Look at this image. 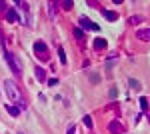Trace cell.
I'll return each instance as SVG.
<instances>
[{
  "mask_svg": "<svg viewBox=\"0 0 150 134\" xmlns=\"http://www.w3.org/2000/svg\"><path fill=\"white\" fill-rule=\"evenodd\" d=\"M4 88H6L8 98H10L20 110H24V108H26V102H24L22 94H20V90H18V86H16V82H14V80H6V82H4Z\"/></svg>",
  "mask_w": 150,
  "mask_h": 134,
  "instance_id": "obj_1",
  "label": "cell"
},
{
  "mask_svg": "<svg viewBox=\"0 0 150 134\" xmlns=\"http://www.w3.org/2000/svg\"><path fill=\"white\" fill-rule=\"evenodd\" d=\"M4 58H6V62H8V66H10L12 72H14L16 76H20V74H22V66H20L18 58L12 54V52H4Z\"/></svg>",
  "mask_w": 150,
  "mask_h": 134,
  "instance_id": "obj_2",
  "label": "cell"
},
{
  "mask_svg": "<svg viewBox=\"0 0 150 134\" xmlns=\"http://www.w3.org/2000/svg\"><path fill=\"white\" fill-rule=\"evenodd\" d=\"M34 54L38 56L40 60H48V48H46V44H44L42 40L34 42Z\"/></svg>",
  "mask_w": 150,
  "mask_h": 134,
  "instance_id": "obj_3",
  "label": "cell"
},
{
  "mask_svg": "<svg viewBox=\"0 0 150 134\" xmlns=\"http://www.w3.org/2000/svg\"><path fill=\"white\" fill-rule=\"evenodd\" d=\"M80 26L84 28V30H100V26H98V24H94L92 20H88L86 16H82V18H80Z\"/></svg>",
  "mask_w": 150,
  "mask_h": 134,
  "instance_id": "obj_4",
  "label": "cell"
},
{
  "mask_svg": "<svg viewBox=\"0 0 150 134\" xmlns=\"http://www.w3.org/2000/svg\"><path fill=\"white\" fill-rule=\"evenodd\" d=\"M108 130H110L112 134H120V132H124V126L118 122V120H112V122H110V126H108Z\"/></svg>",
  "mask_w": 150,
  "mask_h": 134,
  "instance_id": "obj_5",
  "label": "cell"
},
{
  "mask_svg": "<svg viewBox=\"0 0 150 134\" xmlns=\"http://www.w3.org/2000/svg\"><path fill=\"white\" fill-rule=\"evenodd\" d=\"M6 20H8V22H20L22 18L16 14V10H14V8H8V10H6Z\"/></svg>",
  "mask_w": 150,
  "mask_h": 134,
  "instance_id": "obj_6",
  "label": "cell"
},
{
  "mask_svg": "<svg viewBox=\"0 0 150 134\" xmlns=\"http://www.w3.org/2000/svg\"><path fill=\"white\" fill-rule=\"evenodd\" d=\"M136 38H138V40H146V42H150V28H146V30H138V32H136Z\"/></svg>",
  "mask_w": 150,
  "mask_h": 134,
  "instance_id": "obj_7",
  "label": "cell"
},
{
  "mask_svg": "<svg viewBox=\"0 0 150 134\" xmlns=\"http://www.w3.org/2000/svg\"><path fill=\"white\" fill-rule=\"evenodd\" d=\"M34 76H36V80L44 82V80H46V70H44V68H36V70H34Z\"/></svg>",
  "mask_w": 150,
  "mask_h": 134,
  "instance_id": "obj_8",
  "label": "cell"
},
{
  "mask_svg": "<svg viewBox=\"0 0 150 134\" xmlns=\"http://www.w3.org/2000/svg\"><path fill=\"white\" fill-rule=\"evenodd\" d=\"M102 14L106 16V20H110V22H114V20H118V14H116L114 10H102Z\"/></svg>",
  "mask_w": 150,
  "mask_h": 134,
  "instance_id": "obj_9",
  "label": "cell"
},
{
  "mask_svg": "<svg viewBox=\"0 0 150 134\" xmlns=\"http://www.w3.org/2000/svg\"><path fill=\"white\" fill-rule=\"evenodd\" d=\"M106 44H108V42H106L104 38H96V40H94V48H96V50H100V48H106Z\"/></svg>",
  "mask_w": 150,
  "mask_h": 134,
  "instance_id": "obj_10",
  "label": "cell"
},
{
  "mask_svg": "<svg viewBox=\"0 0 150 134\" xmlns=\"http://www.w3.org/2000/svg\"><path fill=\"white\" fill-rule=\"evenodd\" d=\"M128 84H130V88H134V90H142V84H140L138 80H134V78L128 80Z\"/></svg>",
  "mask_w": 150,
  "mask_h": 134,
  "instance_id": "obj_11",
  "label": "cell"
},
{
  "mask_svg": "<svg viewBox=\"0 0 150 134\" xmlns=\"http://www.w3.org/2000/svg\"><path fill=\"white\" fill-rule=\"evenodd\" d=\"M6 108H8V112H10V116H18V114H20V108H18V106H12V104H8Z\"/></svg>",
  "mask_w": 150,
  "mask_h": 134,
  "instance_id": "obj_12",
  "label": "cell"
},
{
  "mask_svg": "<svg viewBox=\"0 0 150 134\" xmlns=\"http://www.w3.org/2000/svg\"><path fill=\"white\" fill-rule=\"evenodd\" d=\"M58 56H60V62H62V64H66V54H64V48H62V46L58 48Z\"/></svg>",
  "mask_w": 150,
  "mask_h": 134,
  "instance_id": "obj_13",
  "label": "cell"
},
{
  "mask_svg": "<svg viewBox=\"0 0 150 134\" xmlns=\"http://www.w3.org/2000/svg\"><path fill=\"white\" fill-rule=\"evenodd\" d=\"M82 122H84L86 128H92V118H90V116H84V118H82Z\"/></svg>",
  "mask_w": 150,
  "mask_h": 134,
  "instance_id": "obj_14",
  "label": "cell"
},
{
  "mask_svg": "<svg viewBox=\"0 0 150 134\" xmlns=\"http://www.w3.org/2000/svg\"><path fill=\"white\" fill-rule=\"evenodd\" d=\"M140 108H142L144 112L148 110V100H146V98H140Z\"/></svg>",
  "mask_w": 150,
  "mask_h": 134,
  "instance_id": "obj_15",
  "label": "cell"
},
{
  "mask_svg": "<svg viewBox=\"0 0 150 134\" xmlns=\"http://www.w3.org/2000/svg\"><path fill=\"white\" fill-rule=\"evenodd\" d=\"M62 6H64V10H70L74 6V2H62Z\"/></svg>",
  "mask_w": 150,
  "mask_h": 134,
  "instance_id": "obj_16",
  "label": "cell"
},
{
  "mask_svg": "<svg viewBox=\"0 0 150 134\" xmlns=\"http://www.w3.org/2000/svg\"><path fill=\"white\" fill-rule=\"evenodd\" d=\"M90 80H92L94 84H96V82H98V80H100V76H98V74H94V72H92V74H90Z\"/></svg>",
  "mask_w": 150,
  "mask_h": 134,
  "instance_id": "obj_17",
  "label": "cell"
},
{
  "mask_svg": "<svg viewBox=\"0 0 150 134\" xmlns=\"http://www.w3.org/2000/svg\"><path fill=\"white\" fill-rule=\"evenodd\" d=\"M140 20H142V18H140V16H134V18H130V20H128V22H130V24H136V22H140Z\"/></svg>",
  "mask_w": 150,
  "mask_h": 134,
  "instance_id": "obj_18",
  "label": "cell"
},
{
  "mask_svg": "<svg viewBox=\"0 0 150 134\" xmlns=\"http://www.w3.org/2000/svg\"><path fill=\"white\" fill-rule=\"evenodd\" d=\"M74 36H76V38H82L84 34H82V30H80V28H76V30H74Z\"/></svg>",
  "mask_w": 150,
  "mask_h": 134,
  "instance_id": "obj_19",
  "label": "cell"
},
{
  "mask_svg": "<svg viewBox=\"0 0 150 134\" xmlns=\"http://www.w3.org/2000/svg\"><path fill=\"white\" fill-rule=\"evenodd\" d=\"M48 84H50V86H56L58 80H56V78H50V80H48Z\"/></svg>",
  "mask_w": 150,
  "mask_h": 134,
  "instance_id": "obj_20",
  "label": "cell"
},
{
  "mask_svg": "<svg viewBox=\"0 0 150 134\" xmlns=\"http://www.w3.org/2000/svg\"><path fill=\"white\" fill-rule=\"evenodd\" d=\"M74 132H76V128H74V126H70V128H68V132H66V134H74Z\"/></svg>",
  "mask_w": 150,
  "mask_h": 134,
  "instance_id": "obj_21",
  "label": "cell"
},
{
  "mask_svg": "<svg viewBox=\"0 0 150 134\" xmlns=\"http://www.w3.org/2000/svg\"><path fill=\"white\" fill-rule=\"evenodd\" d=\"M20 134H22V132H20Z\"/></svg>",
  "mask_w": 150,
  "mask_h": 134,
  "instance_id": "obj_22",
  "label": "cell"
}]
</instances>
